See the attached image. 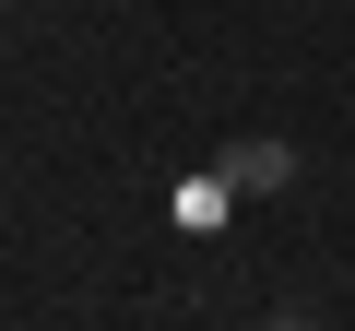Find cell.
<instances>
[{
	"label": "cell",
	"instance_id": "cell-2",
	"mask_svg": "<svg viewBox=\"0 0 355 331\" xmlns=\"http://www.w3.org/2000/svg\"><path fill=\"white\" fill-rule=\"evenodd\" d=\"M225 202H237L225 178H190V190H178V213H190V225H225Z\"/></svg>",
	"mask_w": 355,
	"mask_h": 331
},
{
	"label": "cell",
	"instance_id": "cell-1",
	"mask_svg": "<svg viewBox=\"0 0 355 331\" xmlns=\"http://www.w3.org/2000/svg\"><path fill=\"white\" fill-rule=\"evenodd\" d=\"M214 178H225V190H284V178H296V154H284L272 130H249V142H225V166H214Z\"/></svg>",
	"mask_w": 355,
	"mask_h": 331
},
{
	"label": "cell",
	"instance_id": "cell-3",
	"mask_svg": "<svg viewBox=\"0 0 355 331\" xmlns=\"http://www.w3.org/2000/svg\"><path fill=\"white\" fill-rule=\"evenodd\" d=\"M272 331H320V319H308V307H284V319H272Z\"/></svg>",
	"mask_w": 355,
	"mask_h": 331
}]
</instances>
